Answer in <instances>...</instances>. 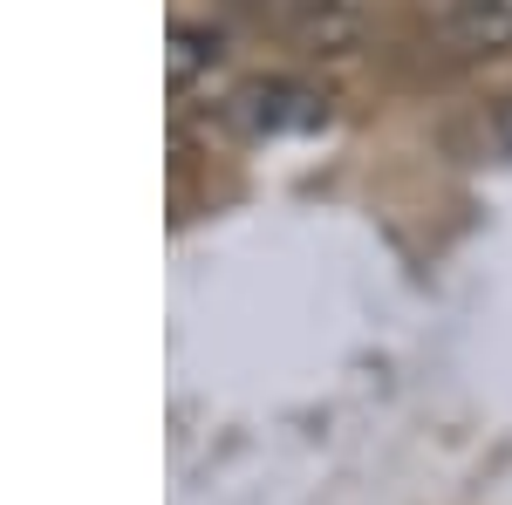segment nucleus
Returning a JSON list of instances; mask_svg holds the SVG:
<instances>
[{
  "label": "nucleus",
  "mask_w": 512,
  "mask_h": 505,
  "mask_svg": "<svg viewBox=\"0 0 512 505\" xmlns=\"http://www.w3.org/2000/svg\"><path fill=\"white\" fill-rule=\"evenodd\" d=\"M315 117H321V103L301 82H246L233 96L239 130H294V123H315Z\"/></svg>",
  "instance_id": "1"
},
{
  "label": "nucleus",
  "mask_w": 512,
  "mask_h": 505,
  "mask_svg": "<svg viewBox=\"0 0 512 505\" xmlns=\"http://www.w3.org/2000/svg\"><path fill=\"white\" fill-rule=\"evenodd\" d=\"M362 21H369V0H294V35L315 55H349L362 41Z\"/></svg>",
  "instance_id": "2"
},
{
  "label": "nucleus",
  "mask_w": 512,
  "mask_h": 505,
  "mask_svg": "<svg viewBox=\"0 0 512 505\" xmlns=\"http://www.w3.org/2000/svg\"><path fill=\"white\" fill-rule=\"evenodd\" d=\"M444 35L472 55L512 48V0H444Z\"/></svg>",
  "instance_id": "3"
},
{
  "label": "nucleus",
  "mask_w": 512,
  "mask_h": 505,
  "mask_svg": "<svg viewBox=\"0 0 512 505\" xmlns=\"http://www.w3.org/2000/svg\"><path fill=\"white\" fill-rule=\"evenodd\" d=\"M219 48H226L219 28H205V21H178V28H171V82L192 89L198 76H212V69H219Z\"/></svg>",
  "instance_id": "4"
},
{
  "label": "nucleus",
  "mask_w": 512,
  "mask_h": 505,
  "mask_svg": "<svg viewBox=\"0 0 512 505\" xmlns=\"http://www.w3.org/2000/svg\"><path fill=\"white\" fill-rule=\"evenodd\" d=\"M499 137H506V144H512V103H506V117H499Z\"/></svg>",
  "instance_id": "5"
}]
</instances>
